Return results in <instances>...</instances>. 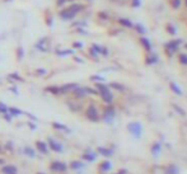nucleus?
<instances>
[{"instance_id":"1","label":"nucleus","mask_w":187,"mask_h":174,"mask_svg":"<svg viewBox=\"0 0 187 174\" xmlns=\"http://www.w3.org/2000/svg\"><path fill=\"white\" fill-rule=\"evenodd\" d=\"M84 8L83 4H71L69 7H65L59 11V17L62 20H71L76 17V14Z\"/></svg>"},{"instance_id":"2","label":"nucleus","mask_w":187,"mask_h":174,"mask_svg":"<svg viewBox=\"0 0 187 174\" xmlns=\"http://www.w3.org/2000/svg\"><path fill=\"white\" fill-rule=\"evenodd\" d=\"M50 170L55 172V173H64L68 170V164L64 163V162H60V160H53V162L50 163Z\"/></svg>"},{"instance_id":"3","label":"nucleus","mask_w":187,"mask_h":174,"mask_svg":"<svg viewBox=\"0 0 187 174\" xmlns=\"http://www.w3.org/2000/svg\"><path fill=\"white\" fill-rule=\"evenodd\" d=\"M47 145H48V149H51L52 151H55V153H62L64 151L62 145L59 141H56L55 139H52V137L47 139Z\"/></svg>"},{"instance_id":"4","label":"nucleus","mask_w":187,"mask_h":174,"mask_svg":"<svg viewBox=\"0 0 187 174\" xmlns=\"http://www.w3.org/2000/svg\"><path fill=\"white\" fill-rule=\"evenodd\" d=\"M36 149L39 151V153H42V154H48V145L45 142V141H41V140H38V141H36Z\"/></svg>"},{"instance_id":"5","label":"nucleus","mask_w":187,"mask_h":174,"mask_svg":"<svg viewBox=\"0 0 187 174\" xmlns=\"http://www.w3.org/2000/svg\"><path fill=\"white\" fill-rule=\"evenodd\" d=\"M85 116L88 117V119H90V121H94V122L98 121V113H97V111H96L94 107H92V105L87 109Z\"/></svg>"},{"instance_id":"6","label":"nucleus","mask_w":187,"mask_h":174,"mask_svg":"<svg viewBox=\"0 0 187 174\" xmlns=\"http://www.w3.org/2000/svg\"><path fill=\"white\" fill-rule=\"evenodd\" d=\"M8 113H10L11 117H19L22 114H24V112L17 107H8Z\"/></svg>"},{"instance_id":"7","label":"nucleus","mask_w":187,"mask_h":174,"mask_svg":"<svg viewBox=\"0 0 187 174\" xmlns=\"http://www.w3.org/2000/svg\"><path fill=\"white\" fill-rule=\"evenodd\" d=\"M3 174H18V169L14 165H5L2 168Z\"/></svg>"},{"instance_id":"8","label":"nucleus","mask_w":187,"mask_h":174,"mask_svg":"<svg viewBox=\"0 0 187 174\" xmlns=\"http://www.w3.org/2000/svg\"><path fill=\"white\" fill-rule=\"evenodd\" d=\"M52 125V127L55 128V130H59V131H64V132H70V130H69V127L68 126H65V125H62V123H59V122H52L51 123Z\"/></svg>"},{"instance_id":"9","label":"nucleus","mask_w":187,"mask_h":174,"mask_svg":"<svg viewBox=\"0 0 187 174\" xmlns=\"http://www.w3.org/2000/svg\"><path fill=\"white\" fill-rule=\"evenodd\" d=\"M111 169V163L108 162V160H104V162H102L99 164V170L101 172H108Z\"/></svg>"},{"instance_id":"10","label":"nucleus","mask_w":187,"mask_h":174,"mask_svg":"<svg viewBox=\"0 0 187 174\" xmlns=\"http://www.w3.org/2000/svg\"><path fill=\"white\" fill-rule=\"evenodd\" d=\"M23 154L27 155L28 158H36V153L32 148H30V146H25V148L23 149Z\"/></svg>"},{"instance_id":"11","label":"nucleus","mask_w":187,"mask_h":174,"mask_svg":"<svg viewBox=\"0 0 187 174\" xmlns=\"http://www.w3.org/2000/svg\"><path fill=\"white\" fill-rule=\"evenodd\" d=\"M74 53V50H62V51H56V55L57 56H68Z\"/></svg>"},{"instance_id":"12","label":"nucleus","mask_w":187,"mask_h":174,"mask_svg":"<svg viewBox=\"0 0 187 174\" xmlns=\"http://www.w3.org/2000/svg\"><path fill=\"white\" fill-rule=\"evenodd\" d=\"M46 91H50V93H52V94L57 96V94H60V88L59 87H47Z\"/></svg>"},{"instance_id":"13","label":"nucleus","mask_w":187,"mask_h":174,"mask_svg":"<svg viewBox=\"0 0 187 174\" xmlns=\"http://www.w3.org/2000/svg\"><path fill=\"white\" fill-rule=\"evenodd\" d=\"M84 167L83 163H80V162H76V160H74V162L70 163V168L71 169H82Z\"/></svg>"},{"instance_id":"14","label":"nucleus","mask_w":187,"mask_h":174,"mask_svg":"<svg viewBox=\"0 0 187 174\" xmlns=\"http://www.w3.org/2000/svg\"><path fill=\"white\" fill-rule=\"evenodd\" d=\"M83 159L88 160V162H94V160H96V154H88V153H85V154H83Z\"/></svg>"},{"instance_id":"15","label":"nucleus","mask_w":187,"mask_h":174,"mask_svg":"<svg viewBox=\"0 0 187 174\" xmlns=\"http://www.w3.org/2000/svg\"><path fill=\"white\" fill-rule=\"evenodd\" d=\"M70 2H73V0H56V5H57L59 8H61V7H64L66 3H70Z\"/></svg>"},{"instance_id":"16","label":"nucleus","mask_w":187,"mask_h":174,"mask_svg":"<svg viewBox=\"0 0 187 174\" xmlns=\"http://www.w3.org/2000/svg\"><path fill=\"white\" fill-rule=\"evenodd\" d=\"M8 112V107L4 104V103H2V102H0V113H7Z\"/></svg>"},{"instance_id":"17","label":"nucleus","mask_w":187,"mask_h":174,"mask_svg":"<svg viewBox=\"0 0 187 174\" xmlns=\"http://www.w3.org/2000/svg\"><path fill=\"white\" fill-rule=\"evenodd\" d=\"M9 78L16 79V80H18V82H23V78H21L18 74H10V75H9Z\"/></svg>"},{"instance_id":"18","label":"nucleus","mask_w":187,"mask_h":174,"mask_svg":"<svg viewBox=\"0 0 187 174\" xmlns=\"http://www.w3.org/2000/svg\"><path fill=\"white\" fill-rule=\"evenodd\" d=\"M46 73H47L46 69H37L36 70V75H45Z\"/></svg>"},{"instance_id":"19","label":"nucleus","mask_w":187,"mask_h":174,"mask_svg":"<svg viewBox=\"0 0 187 174\" xmlns=\"http://www.w3.org/2000/svg\"><path fill=\"white\" fill-rule=\"evenodd\" d=\"M23 57V47H18V60Z\"/></svg>"},{"instance_id":"20","label":"nucleus","mask_w":187,"mask_h":174,"mask_svg":"<svg viewBox=\"0 0 187 174\" xmlns=\"http://www.w3.org/2000/svg\"><path fill=\"white\" fill-rule=\"evenodd\" d=\"M28 126H30V128H32V130H36V125H33V123H28Z\"/></svg>"},{"instance_id":"21","label":"nucleus","mask_w":187,"mask_h":174,"mask_svg":"<svg viewBox=\"0 0 187 174\" xmlns=\"http://www.w3.org/2000/svg\"><path fill=\"white\" fill-rule=\"evenodd\" d=\"M73 46H74V47H82L83 45H82V43H79V42H75V43H74Z\"/></svg>"},{"instance_id":"22","label":"nucleus","mask_w":187,"mask_h":174,"mask_svg":"<svg viewBox=\"0 0 187 174\" xmlns=\"http://www.w3.org/2000/svg\"><path fill=\"white\" fill-rule=\"evenodd\" d=\"M0 151H2V146H0Z\"/></svg>"},{"instance_id":"23","label":"nucleus","mask_w":187,"mask_h":174,"mask_svg":"<svg viewBox=\"0 0 187 174\" xmlns=\"http://www.w3.org/2000/svg\"><path fill=\"white\" fill-rule=\"evenodd\" d=\"M37 174H43V173H37Z\"/></svg>"},{"instance_id":"24","label":"nucleus","mask_w":187,"mask_h":174,"mask_svg":"<svg viewBox=\"0 0 187 174\" xmlns=\"http://www.w3.org/2000/svg\"><path fill=\"white\" fill-rule=\"evenodd\" d=\"M5 2H9V0H5Z\"/></svg>"}]
</instances>
